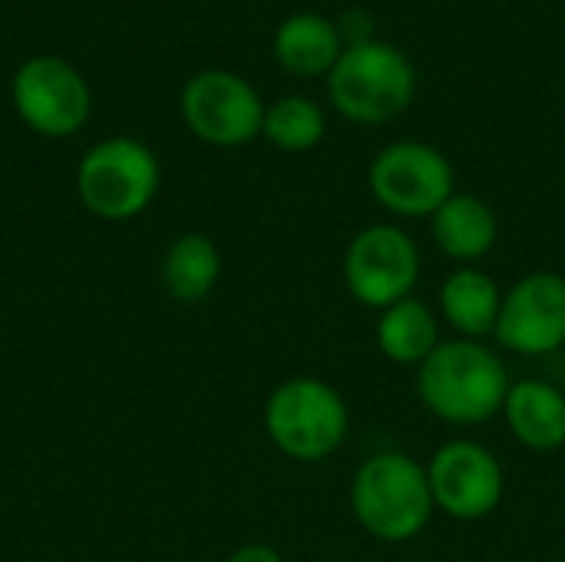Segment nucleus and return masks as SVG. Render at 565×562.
I'll use <instances>...</instances> for the list:
<instances>
[{
    "label": "nucleus",
    "instance_id": "nucleus-9",
    "mask_svg": "<svg viewBox=\"0 0 565 562\" xmlns=\"http://www.w3.org/2000/svg\"><path fill=\"white\" fill-rule=\"evenodd\" d=\"M182 116L209 146H245L262 132L265 106L255 86L228 70H202L182 89Z\"/></svg>",
    "mask_w": 565,
    "mask_h": 562
},
{
    "label": "nucleus",
    "instance_id": "nucleus-8",
    "mask_svg": "<svg viewBox=\"0 0 565 562\" xmlns=\"http://www.w3.org/2000/svg\"><path fill=\"white\" fill-rule=\"evenodd\" d=\"M424 467L437 513L460 523H477L500 510L507 494V474L500 457L487 444L454 437L440 444Z\"/></svg>",
    "mask_w": 565,
    "mask_h": 562
},
{
    "label": "nucleus",
    "instance_id": "nucleus-19",
    "mask_svg": "<svg viewBox=\"0 0 565 562\" xmlns=\"http://www.w3.org/2000/svg\"><path fill=\"white\" fill-rule=\"evenodd\" d=\"M334 26H338V36H341L344 50L374 40V20H371L364 10H348V13H341V20H338Z\"/></svg>",
    "mask_w": 565,
    "mask_h": 562
},
{
    "label": "nucleus",
    "instance_id": "nucleus-11",
    "mask_svg": "<svg viewBox=\"0 0 565 562\" xmlns=\"http://www.w3.org/2000/svg\"><path fill=\"white\" fill-rule=\"evenodd\" d=\"M20 119L43 136H70L89 116V89L76 66L60 56H33L13 76Z\"/></svg>",
    "mask_w": 565,
    "mask_h": 562
},
{
    "label": "nucleus",
    "instance_id": "nucleus-18",
    "mask_svg": "<svg viewBox=\"0 0 565 562\" xmlns=\"http://www.w3.org/2000/svg\"><path fill=\"white\" fill-rule=\"evenodd\" d=\"M262 132L268 136V142H275L285 152H308L324 139L328 119L318 103L305 96H285L265 109Z\"/></svg>",
    "mask_w": 565,
    "mask_h": 562
},
{
    "label": "nucleus",
    "instance_id": "nucleus-10",
    "mask_svg": "<svg viewBox=\"0 0 565 562\" xmlns=\"http://www.w3.org/2000/svg\"><path fill=\"white\" fill-rule=\"evenodd\" d=\"M493 338L520 358H546L565 344V275L540 268L503 291Z\"/></svg>",
    "mask_w": 565,
    "mask_h": 562
},
{
    "label": "nucleus",
    "instance_id": "nucleus-2",
    "mask_svg": "<svg viewBox=\"0 0 565 562\" xmlns=\"http://www.w3.org/2000/svg\"><path fill=\"white\" fill-rule=\"evenodd\" d=\"M351 513L358 527L381 543L424 537L437 513L427 467L404 450L371 454L351 480Z\"/></svg>",
    "mask_w": 565,
    "mask_h": 562
},
{
    "label": "nucleus",
    "instance_id": "nucleus-5",
    "mask_svg": "<svg viewBox=\"0 0 565 562\" xmlns=\"http://www.w3.org/2000/svg\"><path fill=\"white\" fill-rule=\"evenodd\" d=\"M420 248L394 222H377L361 229L341 262L344 285L351 298L364 308L384 311L414 295L420 282Z\"/></svg>",
    "mask_w": 565,
    "mask_h": 562
},
{
    "label": "nucleus",
    "instance_id": "nucleus-7",
    "mask_svg": "<svg viewBox=\"0 0 565 562\" xmlns=\"http://www.w3.org/2000/svg\"><path fill=\"white\" fill-rule=\"evenodd\" d=\"M367 189L381 209L401 219H430L454 192V166L430 142L384 146L367 169Z\"/></svg>",
    "mask_w": 565,
    "mask_h": 562
},
{
    "label": "nucleus",
    "instance_id": "nucleus-13",
    "mask_svg": "<svg viewBox=\"0 0 565 562\" xmlns=\"http://www.w3.org/2000/svg\"><path fill=\"white\" fill-rule=\"evenodd\" d=\"M503 308V288L497 278L477 265H460L454 268L437 291V315L470 341H483L487 335L497 331Z\"/></svg>",
    "mask_w": 565,
    "mask_h": 562
},
{
    "label": "nucleus",
    "instance_id": "nucleus-4",
    "mask_svg": "<svg viewBox=\"0 0 565 562\" xmlns=\"http://www.w3.org/2000/svg\"><path fill=\"white\" fill-rule=\"evenodd\" d=\"M328 93L344 119L381 126L397 119L414 103L417 70L391 43L371 40L341 53V60L328 73Z\"/></svg>",
    "mask_w": 565,
    "mask_h": 562
},
{
    "label": "nucleus",
    "instance_id": "nucleus-17",
    "mask_svg": "<svg viewBox=\"0 0 565 562\" xmlns=\"http://www.w3.org/2000/svg\"><path fill=\"white\" fill-rule=\"evenodd\" d=\"M222 275V255L209 235L189 232L175 238L162 258V282L175 301H202Z\"/></svg>",
    "mask_w": 565,
    "mask_h": 562
},
{
    "label": "nucleus",
    "instance_id": "nucleus-14",
    "mask_svg": "<svg viewBox=\"0 0 565 562\" xmlns=\"http://www.w3.org/2000/svg\"><path fill=\"white\" fill-rule=\"evenodd\" d=\"M434 245L457 265H477L487 258L500 238L497 212L473 192H454L430 215Z\"/></svg>",
    "mask_w": 565,
    "mask_h": 562
},
{
    "label": "nucleus",
    "instance_id": "nucleus-1",
    "mask_svg": "<svg viewBox=\"0 0 565 562\" xmlns=\"http://www.w3.org/2000/svg\"><path fill=\"white\" fill-rule=\"evenodd\" d=\"M513 388L507 361L483 341H440L417 368V397L427 414L454 427H477L503 414Z\"/></svg>",
    "mask_w": 565,
    "mask_h": 562
},
{
    "label": "nucleus",
    "instance_id": "nucleus-12",
    "mask_svg": "<svg viewBox=\"0 0 565 562\" xmlns=\"http://www.w3.org/2000/svg\"><path fill=\"white\" fill-rule=\"evenodd\" d=\"M503 421L513 441L533 454H556L565 447V394L543 378L513 381Z\"/></svg>",
    "mask_w": 565,
    "mask_h": 562
},
{
    "label": "nucleus",
    "instance_id": "nucleus-15",
    "mask_svg": "<svg viewBox=\"0 0 565 562\" xmlns=\"http://www.w3.org/2000/svg\"><path fill=\"white\" fill-rule=\"evenodd\" d=\"M377 348L391 364L420 368L440 344V315L417 295L377 311Z\"/></svg>",
    "mask_w": 565,
    "mask_h": 562
},
{
    "label": "nucleus",
    "instance_id": "nucleus-3",
    "mask_svg": "<svg viewBox=\"0 0 565 562\" xmlns=\"http://www.w3.org/2000/svg\"><path fill=\"white\" fill-rule=\"evenodd\" d=\"M268 441L298 464H321L334 457L351 434V407L344 394L311 374L288 378L265 404Z\"/></svg>",
    "mask_w": 565,
    "mask_h": 562
},
{
    "label": "nucleus",
    "instance_id": "nucleus-16",
    "mask_svg": "<svg viewBox=\"0 0 565 562\" xmlns=\"http://www.w3.org/2000/svg\"><path fill=\"white\" fill-rule=\"evenodd\" d=\"M338 26L321 13H295L275 33V60L295 76H324L341 60Z\"/></svg>",
    "mask_w": 565,
    "mask_h": 562
},
{
    "label": "nucleus",
    "instance_id": "nucleus-20",
    "mask_svg": "<svg viewBox=\"0 0 565 562\" xmlns=\"http://www.w3.org/2000/svg\"><path fill=\"white\" fill-rule=\"evenodd\" d=\"M228 562H285L281 560V553L275 550V547H265V543H248V547H242V550H235Z\"/></svg>",
    "mask_w": 565,
    "mask_h": 562
},
{
    "label": "nucleus",
    "instance_id": "nucleus-6",
    "mask_svg": "<svg viewBox=\"0 0 565 562\" xmlns=\"http://www.w3.org/2000/svg\"><path fill=\"white\" fill-rule=\"evenodd\" d=\"M76 189L93 215L122 222L152 202L159 189V162L152 149L136 139H106L83 156Z\"/></svg>",
    "mask_w": 565,
    "mask_h": 562
}]
</instances>
